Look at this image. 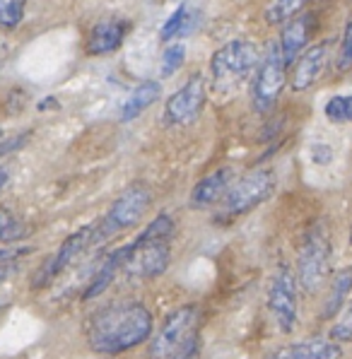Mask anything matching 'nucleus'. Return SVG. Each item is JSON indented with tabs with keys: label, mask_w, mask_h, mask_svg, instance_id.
<instances>
[{
	"label": "nucleus",
	"mask_w": 352,
	"mask_h": 359,
	"mask_svg": "<svg viewBox=\"0 0 352 359\" xmlns=\"http://www.w3.org/2000/svg\"><path fill=\"white\" fill-rule=\"evenodd\" d=\"M208 97V82L203 75H194L184 87L169 97L164 107V123L167 126H186L201 114L203 104Z\"/></svg>",
	"instance_id": "nucleus-11"
},
{
	"label": "nucleus",
	"mask_w": 352,
	"mask_h": 359,
	"mask_svg": "<svg viewBox=\"0 0 352 359\" xmlns=\"http://www.w3.org/2000/svg\"><path fill=\"white\" fill-rule=\"evenodd\" d=\"M159 95H162V85H159L157 80L140 82V85H137L133 92H130V97L126 99L123 109H121V121H123V123H128V121H135L147 107H152V104L157 102Z\"/></svg>",
	"instance_id": "nucleus-18"
},
{
	"label": "nucleus",
	"mask_w": 352,
	"mask_h": 359,
	"mask_svg": "<svg viewBox=\"0 0 352 359\" xmlns=\"http://www.w3.org/2000/svg\"><path fill=\"white\" fill-rule=\"evenodd\" d=\"M92 244H97V224H85V227H80L78 231H73V234L58 246V251L53 253V256H48L41 268L34 273L32 290H43L46 285H51L53 280Z\"/></svg>",
	"instance_id": "nucleus-8"
},
{
	"label": "nucleus",
	"mask_w": 352,
	"mask_h": 359,
	"mask_svg": "<svg viewBox=\"0 0 352 359\" xmlns=\"http://www.w3.org/2000/svg\"><path fill=\"white\" fill-rule=\"evenodd\" d=\"M27 0H0V29H15L22 25Z\"/></svg>",
	"instance_id": "nucleus-25"
},
{
	"label": "nucleus",
	"mask_w": 352,
	"mask_h": 359,
	"mask_svg": "<svg viewBox=\"0 0 352 359\" xmlns=\"http://www.w3.org/2000/svg\"><path fill=\"white\" fill-rule=\"evenodd\" d=\"M285 82H287V63H285L283 48L280 41H273L268 46L266 56L261 58L258 73L254 80V107L256 111L266 114L271 111L278 102L280 92H283Z\"/></svg>",
	"instance_id": "nucleus-7"
},
{
	"label": "nucleus",
	"mask_w": 352,
	"mask_h": 359,
	"mask_svg": "<svg viewBox=\"0 0 352 359\" xmlns=\"http://www.w3.org/2000/svg\"><path fill=\"white\" fill-rule=\"evenodd\" d=\"M152 203V191L145 184L128 186L109 208L107 217L97 224V241L111 239V236L121 234L123 229H130L145 217L147 208Z\"/></svg>",
	"instance_id": "nucleus-4"
},
{
	"label": "nucleus",
	"mask_w": 352,
	"mask_h": 359,
	"mask_svg": "<svg viewBox=\"0 0 352 359\" xmlns=\"http://www.w3.org/2000/svg\"><path fill=\"white\" fill-rule=\"evenodd\" d=\"M232 179H234L232 167H222V169L212 171V174L203 176L196 184V189L191 191L189 205L196 210H208V208L217 205V203H222L227 191L232 189Z\"/></svg>",
	"instance_id": "nucleus-12"
},
{
	"label": "nucleus",
	"mask_w": 352,
	"mask_h": 359,
	"mask_svg": "<svg viewBox=\"0 0 352 359\" xmlns=\"http://www.w3.org/2000/svg\"><path fill=\"white\" fill-rule=\"evenodd\" d=\"M128 256H130V244L116 248L114 253H109V256L104 258V263L99 265V270L95 273V278H92V283L87 285L85 294H82V302H90V299H95V297L102 294V292H107V287L114 283V278L119 275V270H123Z\"/></svg>",
	"instance_id": "nucleus-15"
},
{
	"label": "nucleus",
	"mask_w": 352,
	"mask_h": 359,
	"mask_svg": "<svg viewBox=\"0 0 352 359\" xmlns=\"http://www.w3.org/2000/svg\"><path fill=\"white\" fill-rule=\"evenodd\" d=\"M343 350L335 340L326 338H311L304 342H297V345L285 347L278 355V359H340Z\"/></svg>",
	"instance_id": "nucleus-17"
},
{
	"label": "nucleus",
	"mask_w": 352,
	"mask_h": 359,
	"mask_svg": "<svg viewBox=\"0 0 352 359\" xmlns=\"http://www.w3.org/2000/svg\"><path fill=\"white\" fill-rule=\"evenodd\" d=\"M350 68H352V18L348 22V29H345L338 60H335V70H338V73H348Z\"/></svg>",
	"instance_id": "nucleus-28"
},
{
	"label": "nucleus",
	"mask_w": 352,
	"mask_h": 359,
	"mask_svg": "<svg viewBox=\"0 0 352 359\" xmlns=\"http://www.w3.org/2000/svg\"><path fill=\"white\" fill-rule=\"evenodd\" d=\"M191 10L189 5H181L179 10H174V15H169V20L164 22L162 32H159V36H162V41H172V39H179V36H186L191 32Z\"/></svg>",
	"instance_id": "nucleus-22"
},
{
	"label": "nucleus",
	"mask_w": 352,
	"mask_h": 359,
	"mask_svg": "<svg viewBox=\"0 0 352 359\" xmlns=\"http://www.w3.org/2000/svg\"><path fill=\"white\" fill-rule=\"evenodd\" d=\"M5 58H8V43H5L3 39H0V63H3Z\"/></svg>",
	"instance_id": "nucleus-33"
},
{
	"label": "nucleus",
	"mask_w": 352,
	"mask_h": 359,
	"mask_svg": "<svg viewBox=\"0 0 352 359\" xmlns=\"http://www.w3.org/2000/svg\"><path fill=\"white\" fill-rule=\"evenodd\" d=\"M184 60H186L184 43H172V46H169L167 51H164V56H162V68H159V75H162V77L174 75L176 70L184 65Z\"/></svg>",
	"instance_id": "nucleus-27"
},
{
	"label": "nucleus",
	"mask_w": 352,
	"mask_h": 359,
	"mask_svg": "<svg viewBox=\"0 0 352 359\" xmlns=\"http://www.w3.org/2000/svg\"><path fill=\"white\" fill-rule=\"evenodd\" d=\"M15 273H18V265H15V263H3V265H0V285H3L8 278H13Z\"/></svg>",
	"instance_id": "nucleus-30"
},
{
	"label": "nucleus",
	"mask_w": 352,
	"mask_h": 359,
	"mask_svg": "<svg viewBox=\"0 0 352 359\" xmlns=\"http://www.w3.org/2000/svg\"><path fill=\"white\" fill-rule=\"evenodd\" d=\"M326 118L333 123H352V95H335L323 107Z\"/></svg>",
	"instance_id": "nucleus-23"
},
{
	"label": "nucleus",
	"mask_w": 352,
	"mask_h": 359,
	"mask_svg": "<svg viewBox=\"0 0 352 359\" xmlns=\"http://www.w3.org/2000/svg\"><path fill=\"white\" fill-rule=\"evenodd\" d=\"M311 154H313V162L316 164H328L333 157V150L328 145H323V142H318V145L311 147Z\"/></svg>",
	"instance_id": "nucleus-29"
},
{
	"label": "nucleus",
	"mask_w": 352,
	"mask_h": 359,
	"mask_svg": "<svg viewBox=\"0 0 352 359\" xmlns=\"http://www.w3.org/2000/svg\"><path fill=\"white\" fill-rule=\"evenodd\" d=\"M128 32H130L128 20L111 18L107 22H99L95 29L90 32V39H87V53L90 56H104V53L116 51L121 43L126 41Z\"/></svg>",
	"instance_id": "nucleus-14"
},
{
	"label": "nucleus",
	"mask_w": 352,
	"mask_h": 359,
	"mask_svg": "<svg viewBox=\"0 0 352 359\" xmlns=\"http://www.w3.org/2000/svg\"><path fill=\"white\" fill-rule=\"evenodd\" d=\"M8 181H10V171L3 167V164H0V191L5 189V186H8Z\"/></svg>",
	"instance_id": "nucleus-31"
},
{
	"label": "nucleus",
	"mask_w": 352,
	"mask_h": 359,
	"mask_svg": "<svg viewBox=\"0 0 352 359\" xmlns=\"http://www.w3.org/2000/svg\"><path fill=\"white\" fill-rule=\"evenodd\" d=\"M311 15H297L285 25L283 36H280V48H283L285 63H295L302 56L306 41H309V32H311Z\"/></svg>",
	"instance_id": "nucleus-16"
},
{
	"label": "nucleus",
	"mask_w": 352,
	"mask_h": 359,
	"mask_svg": "<svg viewBox=\"0 0 352 359\" xmlns=\"http://www.w3.org/2000/svg\"><path fill=\"white\" fill-rule=\"evenodd\" d=\"M328 270H331V244L321 229H313L306 234L297 256V280L309 294H313L326 283Z\"/></svg>",
	"instance_id": "nucleus-6"
},
{
	"label": "nucleus",
	"mask_w": 352,
	"mask_h": 359,
	"mask_svg": "<svg viewBox=\"0 0 352 359\" xmlns=\"http://www.w3.org/2000/svg\"><path fill=\"white\" fill-rule=\"evenodd\" d=\"M5 306H8V302H3V299H0V316H3V311H5Z\"/></svg>",
	"instance_id": "nucleus-34"
},
{
	"label": "nucleus",
	"mask_w": 352,
	"mask_h": 359,
	"mask_svg": "<svg viewBox=\"0 0 352 359\" xmlns=\"http://www.w3.org/2000/svg\"><path fill=\"white\" fill-rule=\"evenodd\" d=\"M273 189H275L273 171H268V169L249 171V174L241 176L236 184H232V189L227 191V196H224V201H222V217L234 219V217H241V215L251 212V210L261 205L263 201L271 198Z\"/></svg>",
	"instance_id": "nucleus-5"
},
{
	"label": "nucleus",
	"mask_w": 352,
	"mask_h": 359,
	"mask_svg": "<svg viewBox=\"0 0 352 359\" xmlns=\"http://www.w3.org/2000/svg\"><path fill=\"white\" fill-rule=\"evenodd\" d=\"M29 234V227L22 217L8 208H0V246L20 244L25 236Z\"/></svg>",
	"instance_id": "nucleus-20"
},
{
	"label": "nucleus",
	"mask_w": 352,
	"mask_h": 359,
	"mask_svg": "<svg viewBox=\"0 0 352 359\" xmlns=\"http://www.w3.org/2000/svg\"><path fill=\"white\" fill-rule=\"evenodd\" d=\"M172 261L169 241H130V256L123 265V273L137 280H155Z\"/></svg>",
	"instance_id": "nucleus-9"
},
{
	"label": "nucleus",
	"mask_w": 352,
	"mask_h": 359,
	"mask_svg": "<svg viewBox=\"0 0 352 359\" xmlns=\"http://www.w3.org/2000/svg\"><path fill=\"white\" fill-rule=\"evenodd\" d=\"M311 0H271L266 8V22L268 25H285L302 13Z\"/></svg>",
	"instance_id": "nucleus-21"
},
{
	"label": "nucleus",
	"mask_w": 352,
	"mask_h": 359,
	"mask_svg": "<svg viewBox=\"0 0 352 359\" xmlns=\"http://www.w3.org/2000/svg\"><path fill=\"white\" fill-rule=\"evenodd\" d=\"M350 241H352V234H350Z\"/></svg>",
	"instance_id": "nucleus-36"
},
{
	"label": "nucleus",
	"mask_w": 352,
	"mask_h": 359,
	"mask_svg": "<svg viewBox=\"0 0 352 359\" xmlns=\"http://www.w3.org/2000/svg\"><path fill=\"white\" fill-rule=\"evenodd\" d=\"M268 309L283 333H292L297 325V280L290 268H278L268 292Z\"/></svg>",
	"instance_id": "nucleus-10"
},
{
	"label": "nucleus",
	"mask_w": 352,
	"mask_h": 359,
	"mask_svg": "<svg viewBox=\"0 0 352 359\" xmlns=\"http://www.w3.org/2000/svg\"><path fill=\"white\" fill-rule=\"evenodd\" d=\"M174 359H201V355H198V347H196V350L184 352V355H179V357H174Z\"/></svg>",
	"instance_id": "nucleus-32"
},
{
	"label": "nucleus",
	"mask_w": 352,
	"mask_h": 359,
	"mask_svg": "<svg viewBox=\"0 0 352 359\" xmlns=\"http://www.w3.org/2000/svg\"><path fill=\"white\" fill-rule=\"evenodd\" d=\"M174 234V219L169 217L167 212L157 215L155 219H152L150 224L145 227V231H142L137 239L140 241H169Z\"/></svg>",
	"instance_id": "nucleus-24"
},
{
	"label": "nucleus",
	"mask_w": 352,
	"mask_h": 359,
	"mask_svg": "<svg viewBox=\"0 0 352 359\" xmlns=\"http://www.w3.org/2000/svg\"><path fill=\"white\" fill-rule=\"evenodd\" d=\"M198 325H201V313L194 304L179 306L167 316L162 328L152 335L147 357L150 359H174L184 352H191L198 347Z\"/></svg>",
	"instance_id": "nucleus-2"
},
{
	"label": "nucleus",
	"mask_w": 352,
	"mask_h": 359,
	"mask_svg": "<svg viewBox=\"0 0 352 359\" xmlns=\"http://www.w3.org/2000/svg\"><path fill=\"white\" fill-rule=\"evenodd\" d=\"M331 340L335 342H352V302L345 309H340L331 328Z\"/></svg>",
	"instance_id": "nucleus-26"
},
{
	"label": "nucleus",
	"mask_w": 352,
	"mask_h": 359,
	"mask_svg": "<svg viewBox=\"0 0 352 359\" xmlns=\"http://www.w3.org/2000/svg\"><path fill=\"white\" fill-rule=\"evenodd\" d=\"M326 60H328V43H316V46L306 48V51L295 60L292 75H290L292 90L295 92L309 90L313 82L321 77L323 68H326Z\"/></svg>",
	"instance_id": "nucleus-13"
},
{
	"label": "nucleus",
	"mask_w": 352,
	"mask_h": 359,
	"mask_svg": "<svg viewBox=\"0 0 352 359\" xmlns=\"http://www.w3.org/2000/svg\"><path fill=\"white\" fill-rule=\"evenodd\" d=\"M5 137H8V135H5V133L0 130V145H3V142H5Z\"/></svg>",
	"instance_id": "nucleus-35"
},
{
	"label": "nucleus",
	"mask_w": 352,
	"mask_h": 359,
	"mask_svg": "<svg viewBox=\"0 0 352 359\" xmlns=\"http://www.w3.org/2000/svg\"><path fill=\"white\" fill-rule=\"evenodd\" d=\"M155 318L142 304H116L92 316L87 345L102 357H116L152 338Z\"/></svg>",
	"instance_id": "nucleus-1"
},
{
	"label": "nucleus",
	"mask_w": 352,
	"mask_h": 359,
	"mask_svg": "<svg viewBox=\"0 0 352 359\" xmlns=\"http://www.w3.org/2000/svg\"><path fill=\"white\" fill-rule=\"evenodd\" d=\"M352 292V268H343L335 273V278L331 280V290L326 297V306H323V316L333 318L340 313V309L345 306V299Z\"/></svg>",
	"instance_id": "nucleus-19"
},
{
	"label": "nucleus",
	"mask_w": 352,
	"mask_h": 359,
	"mask_svg": "<svg viewBox=\"0 0 352 359\" xmlns=\"http://www.w3.org/2000/svg\"><path fill=\"white\" fill-rule=\"evenodd\" d=\"M261 48L249 39H234V41L219 46L210 58V75L217 87L239 85L261 65Z\"/></svg>",
	"instance_id": "nucleus-3"
}]
</instances>
